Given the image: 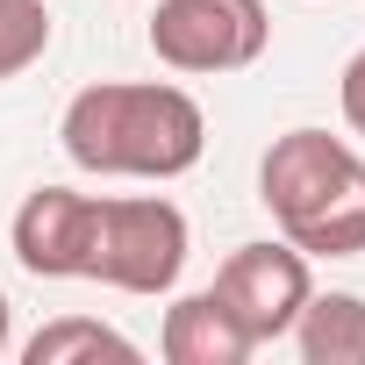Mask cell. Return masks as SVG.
<instances>
[{
  "mask_svg": "<svg viewBox=\"0 0 365 365\" xmlns=\"http://www.w3.org/2000/svg\"><path fill=\"white\" fill-rule=\"evenodd\" d=\"M58 143L93 179H179L208 150V115L172 79H93L65 101Z\"/></svg>",
  "mask_w": 365,
  "mask_h": 365,
  "instance_id": "1",
  "label": "cell"
},
{
  "mask_svg": "<svg viewBox=\"0 0 365 365\" xmlns=\"http://www.w3.org/2000/svg\"><path fill=\"white\" fill-rule=\"evenodd\" d=\"M258 201L272 230L308 258L365 251V158L329 129H287L258 158Z\"/></svg>",
  "mask_w": 365,
  "mask_h": 365,
  "instance_id": "2",
  "label": "cell"
},
{
  "mask_svg": "<svg viewBox=\"0 0 365 365\" xmlns=\"http://www.w3.org/2000/svg\"><path fill=\"white\" fill-rule=\"evenodd\" d=\"M187 215L165 194H93V251L86 279L115 294H172L187 272Z\"/></svg>",
  "mask_w": 365,
  "mask_h": 365,
  "instance_id": "3",
  "label": "cell"
},
{
  "mask_svg": "<svg viewBox=\"0 0 365 365\" xmlns=\"http://www.w3.org/2000/svg\"><path fill=\"white\" fill-rule=\"evenodd\" d=\"M143 36L165 72L215 79V72H244L265 58L272 15H265V0H158Z\"/></svg>",
  "mask_w": 365,
  "mask_h": 365,
  "instance_id": "4",
  "label": "cell"
},
{
  "mask_svg": "<svg viewBox=\"0 0 365 365\" xmlns=\"http://www.w3.org/2000/svg\"><path fill=\"white\" fill-rule=\"evenodd\" d=\"M215 294L251 329V344H279L294 329V315L308 308L315 272H308V251H294L287 237L279 244H237L222 258V272H215Z\"/></svg>",
  "mask_w": 365,
  "mask_h": 365,
  "instance_id": "5",
  "label": "cell"
},
{
  "mask_svg": "<svg viewBox=\"0 0 365 365\" xmlns=\"http://www.w3.org/2000/svg\"><path fill=\"white\" fill-rule=\"evenodd\" d=\"M15 265L29 279H86V251H93V194L79 187H36L15 222H8Z\"/></svg>",
  "mask_w": 365,
  "mask_h": 365,
  "instance_id": "6",
  "label": "cell"
},
{
  "mask_svg": "<svg viewBox=\"0 0 365 365\" xmlns=\"http://www.w3.org/2000/svg\"><path fill=\"white\" fill-rule=\"evenodd\" d=\"M158 351H165V365H244L258 344H251V329L230 315V301H222L215 287H201V294H179V301L165 308Z\"/></svg>",
  "mask_w": 365,
  "mask_h": 365,
  "instance_id": "7",
  "label": "cell"
},
{
  "mask_svg": "<svg viewBox=\"0 0 365 365\" xmlns=\"http://www.w3.org/2000/svg\"><path fill=\"white\" fill-rule=\"evenodd\" d=\"M287 336L308 365H365V294H308Z\"/></svg>",
  "mask_w": 365,
  "mask_h": 365,
  "instance_id": "8",
  "label": "cell"
},
{
  "mask_svg": "<svg viewBox=\"0 0 365 365\" xmlns=\"http://www.w3.org/2000/svg\"><path fill=\"white\" fill-rule=\"evenodd\" d=\"M101 365V358H115V365H136L143 351L115 329V322H101V315H58V322H43L29 344H22V365Z\"/></svg>",
  "mask_w": 365,
  "mask_h": 365,
  "instance_id": "9",
  "label": "cell"
},
{
  "mask_svg": "<svg viewBox=\"0 0 365 365\" xmlns=\"http://www.w3.org/2000/svg\"><path fill=\"white\" fill-rule=\"evenodd\" d=\"M51 51V8L43 0H0V79H22Z\"/></svg>",
  "mask_w": 365,
  "mask_h": 365,
  "instance_id": "10",
  "label": "cell"
},
{
  "mask_svg": "<svg viewBox=\"0 0 365 365\" xmlns=\"http://www.w3.org/2000/svg\"><path fill=\"white\" fill-rule=\"evenodd\" d=\"M336 101H344V122H351V136H365V51L344 65V79H336Z\"/></svg>",
  "mask_w": 365,
  "mask_h": 365,
  "instance_id": "11",
  "label": "cell"
},
{
  "mask_svg": "<svg viewBox=\"0 0 365 365\" xmlns=\"http://www.w3.org/2000/svg\"><path fill=\"white\" fill-rule=\"evenodd\" d=\"M8 344H15V308H8V294H0V358H8Z\"/></svg>",
  "mask_w": 365,
  "mask_h": 365,
  "instance_id": "12",
  "label": "cell"
}]
</instances>
